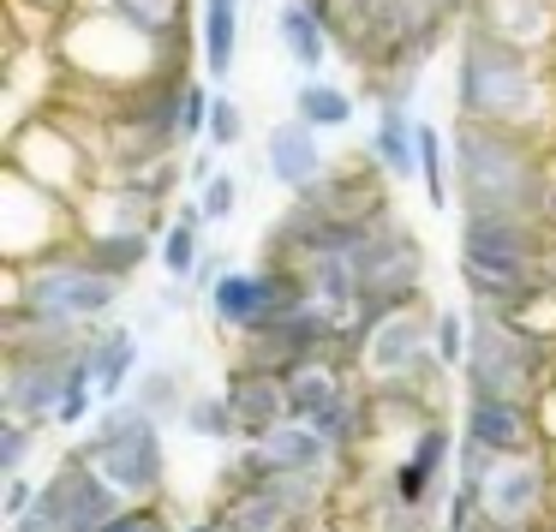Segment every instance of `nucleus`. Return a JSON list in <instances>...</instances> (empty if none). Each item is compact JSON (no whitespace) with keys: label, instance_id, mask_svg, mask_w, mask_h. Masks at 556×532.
<instances>
[{"label":"nucleus","instance_id":"5701e85b","mask_svg":"<svg viewBox=\"0 0 556 532\" xmlns=\"http://www.w3.org/2000/svg\"><path fill=\"white\" fill-rule=\"evenodd\" d=\"M85 257L114 281H132L150 257H162V233H109V240H78Z\"/></svg>","mask_w":556,"mask_h":532},{"label":"nucleus","instance_id":"a211bd4d","mask_svg":"<svg viewBox=\"0 0 556 532\" xmlns=\"http://www.w3.org/2000/svg\"><path fill=\"white\" fill-rule=\"evenodd\" d=\"M240 0H198V54H204L210 78L233 73V54H240Z\"/></svg>","mask_w":556,"mask_h":532},{"label":"nucleus","instance_id":"cd10ccee","mask_svg":"<svg viewBox=\"0 0 556 532\" xmlns=\"http://www.w3.org/2000/svg\"><path fill=\"white\" fill-rule=\"evenodd\" d=\"M210 109H216V90L192 78V90H186V109H180V150L198 144V138H210Z\"/></svg>","mask_w":556,"mask_h":532},{"label":"nucleus","instance_id":"473e14b6","mask_svg":"<svg viewBox=\"0 0 556 532\" xmlns=\"http://www.w3.org/2000/svg\"><path fill=\"white\" fill-rule=\"evenodd\" d=\"M13 7H18V13H37L42 25H54V30H61L66 13H78V0H13Z\"/></svg>","mask_w":556,"mask_h":532},{"label":"nucleus","instance_id":"c85d7f7f","mask_svg":"<svg viewBox=\"0 0 556 532\" xmlns=\"http://www.w3.org/2000/svg\"><path fill=\"white\" fill-rule=\"evenodd\" d=\"M198 198V210H204V221H228L233 210H240V174H216V180L204 186V192H192Z\"/></svg>","mask_w":556,"mask_h":532},{"label":"nucleus","instance_id":"6ab92c4d","mask_svg":"<svg viewBox=\"0 0 556 532\" xmlns=\"http://www.w3.org/2000/svg\"><path fill=\"white\" fill-rule=\"evenodd\" d=\"M353 377H359V371H348L341 359H305L300 371L288 377V407H293V419H300V425H312L317 413H324L329 401H336L341 389L353 383Z\"/></svg>","mask_w":556,"mask_h":532},{"label":"nucleus","instance_id":"7c9ffc66","mask_svg":"<svg viewBox=\"0 0 556 532\" xmlns=\"http://www.w3.org/2000/svg\"><path fill=\"white\" fill-rule=\"evenodd\" d=\"M42 496V479H30V472H18V479H7V491H0V520L13 527V520H25L30 508H37Z\"/></svg>","mask_w":556,"mask_h":532},{"label":"nucleus","instance_id":"7ed1b4c3","mask_svg":"<svg viewBox=\"0 0 556 532\" xmlns=\"http://www.w3.org/2000/svg\"><path fill=\"white\" fill-rule=\"evenodd\" d=\"M551 66L544 54L515 49V42L491 37V30L467 25L455 42V114L484 126H508V132L539 138L544 114H551Z\"/></svg>","mask_w":556,"mask_h":532},{"label":"nucleus","instance_id":"e433bc0d","mask_svg":"<svg viewBox=\"0 0 556 532\" xmlns=\"http://www.w3.org/2000/svg\"><path fill=\"white\" fill-rule=\"evenodd\" d=\"M78 7H102V0H78Z\"/></svg>","mask_w":556,"mask_h":532},{"label":"nucleus","instance_id":"20e7f679","mask_svg":"<svg viewBox=\"0 0 556 532\" xmlns=\"http://www.w3.org/2000/svg\"><path fill=\"white\" fill-rule=\"evenodd\" d=\"M73 448L126 503H168V425L138 413L132 401H102Z\"/></svg>","mask_w":556,"mask_h":532},{"label":"nucleus","instance_id":"58836bf2","mask_svg":"<svg viewBox=\"0 0 556 532\" xmlns=\"http://www.w3.org/2000/svg\"><path fill=\"white\" fill-rule=\"evenodd\" d=\"M317 532H324V527H317Z\"/></svg>","mask_w":556,"mask_h":532},{"label":"nucleus","instance_id":"dca6fc26","mask_svg":"<svg viewBox=\"0 0 556 532\" xmlns=\"http://www.w3.org/2000/svg\"><path fill=\"white\" fill-rule=\"evenodd\" d=\"M276 37H281L288 61L300 66L305 78H324V61H329V49H336V37L312 18L305 0H281V7H276Z\"/></svg>","mask_w":556,"mask_h":532},{"label":"nucleus","instance_id":"0eeeda50","mask_svg":"<svg viewBox=\"0 0 556 532\" xmlns=\"http://www.w3.org/2000/svg\"><path fill=\"white\" fill-rule=\"evenodd\" d=\"M7 168L25 174V180L42 186V192L66 198V204H78V198L97 186V162H90V150L66 132L54 109L25 114V121L7 132Z\"/></svg>","mask_w":556,"mask_h":532},{"label":"nucleus","instance_id":"4c0bfd02","mask_svg":"<svg viewBox=\"0 0 556 532\" xmlns=\"http://www.w3.org/2000/svg\"><path fill=\"white\" fill-rule=\"evenodd\" d=\"M425 532H437V527H425Z\"/></svg>","mask_w":556,"mask_h":532},{"label":"nucleus","instance_id":"2eb2a0df","mask_svg":"<svg viewBox=\"0 0 556 532\" xmlns=\"http://www.w3.org/2000/svg\"><path fill=\"white\" fill-rule=\"evenodd\" d=\"M85 353H90V377H97V401H126L144 371V353H138V329L126 324H97L85 335Z\"/></svg>","mask_w":556,"mask_h":532},{"label":"nucleus","instance_id":"4468645a","mask_svg":"<svg viewBox=\"0 0 556 532\" xmlns=\"http://www.w3.org/2000/svg\"><path fill=\"white\" fill-rule=\"evenodd\" d=\"M222 395H228L233 419H240V443H257V436L281 431V425L293 419V407H288V377L228 365V383H222Z\"/></svg>","mask_w":556,"mask_h":532},{"label":"nucleus","instance_id":"f257e3e1","mask_svg":"<svg viewBox=\"0 0 556 532\" xmlns=\"http://www.w3.org/2000/svg\"><path fill=\"white\" fill-rule=\"evenodd\" d=\"M448 156H455L460 216H532V221H544L551 156L539 150L532 132H508V126H484V121H455Z\"/></svg>","mask_w":556,"mask_h":532},{"label":"nucleus","instance_id":"412c9836","mask_svg":"<svg viewBox=\"0 0 556 532\" xmlns=\"http://www.w3.org/2000/svg\"><path fill=\"white\" fill-rule=\"evenodd\" d=\"M102 13H114L121 25H132L150 42H168L180 30H192V0H102Z\"/></svg>","mask_w":556,"mask_h":532},{"label":"nucleus","instance_id":"6e6552de","mask_svg":"<svg viewBox=\"0 0 556 532\" xmlns=\"http://www.w3.org/2000/svg\"><path fill=\"white\" fill-rule=\"evenodd\" d=\"M73 240H78V210L7 168V198H0V252H7V264H42V257L66 252Z\"/></svg>","mask_w":556,"mask_h":532},{"label":"nucleus","instance_id":"b1692460","mask_svg":"<svg viewBox=\"0 0 556 532\" xmlns=\"http://www.w3.org/2000/svg\"><path fill=\"white\" fill-rule=\"evenodd\" d=\"M180 425L198 436V443H216V448L240 443V419H233V407H228V395H222V389H192Z\"/></svg>","mask_w":556,"mask_h":532},{"label":"nucleus","instance_id":"9d476101","mask_svg":"<svg viewBox=\"0 0 556 532\" xmlns=\"http://www.w3.org/2000/svg\"><path fill=\"white\" fill-rule=\"evenodd\" d=\"M78 371H85V341L66 353H7V365H0V419H25L49 431L61 419V401L78 383Z\"/></svg>","mask_w":556,"mask_h":532},{"label":"nucleus","instance_id":"9b49d317","mask_svg":"<svg viewBox=\"0 0 556 532\" xmlns=\"http://www.w3.org/2000/svg\"><path fill=\"white\" fill-rule=\"evenodd\" d=\"M460 436L479 443L484 455H532L544 448L539 436V407L532 401H508V395H479V401H460Z\"/></svg>","mask_w":556,"mask_h":532},{"label":"nucleus","instance_id":"1a4fd4ad","mask_svg":"<svg viewBox=\"0 0 556 532\" xmlns=\"http://www.w3.org/2000/svg\"><path fill=\"white\" fill-rule=\"evenodd\" d=\"M479 503L491 527H515V532H539L551 527L556 508V455L532 448V455H503L479 484Z\"/></svg>","mask_w":556,"mask_h":532},{"label":"nucleus","instance_id":"f03ea898","mask_svg":"<svg viewBox=\"0 0 556 532\" xmlns=\"http://www.w3.org/2000/svg\"><path fill=\"white\" fill-rule=\"evenodd\" d=\"M460 288L467 305L520 312L556 288V233L532 216H460Z\"/></svg>","mask_w":556,"mask_h":532},{"label":"nucleus","instance_id":"a878e982","mask_svg":"<svg viewBox=\"0 0 556 532\" xmlns=\"http://www.w3.org/2000/svg\"><path fill=\"white\" fill-rule=\"evenodd\" d=\"M437 359L448 365V371H460L467 365V347H472V317L455 312V305H437Z\"/></svg>","mask_w":556,"mask_h":532},{"label":"nucleus","instance_id":"423d86ee","mask_svg":"<svg viewBox=\"0 0 556 532\" xmlns=\"http://www.w3.org/2000/svg\"><path fill=\"white\" fill-rule=\"evenodd\" d=\"M472 317V347L460 365V401L479 395H508V401H539V389L556 377V347L520 329L508 312L467 305Z\"/></svg>","mask_w":556,"mask_h":532},{"label":"nucleus","instance_id":"f3484780","mask_svg":"<svg viewBox=\"0 0 556 532\" xmlns=\"http://www.w3.org/2000/svg\"><path fill=\"white\" fill-rule=\"evenodd\" d=\"M204 210H198V198H180L168 216V233H162V269H168V281H180V288H192L198 264H204Z\"/></svg>","mask_w":556,"mask_h":532},{"label":"nucleus","instance_id":"393cba45","mask_svg":"<svg viewBox=\"0 0 556 532\" xmlns=\"http://www.w3.org/2000/svg\"><path fill=\"white\" fill-rule=\"evenodd\" d=\"M37 448H42V425L0 419V479H18V472H30Z\"/></svg>","mask_w":556,"mask_h":532},{"label":"nucleus","instance_id":"c756f323","mask_svg":"<svg viewBox=\"0 0 556 532\" xmlns=\"http://www.w3.org/2000/svg\"><path fill=\"white\" fill-rule=\"evenodd\" d=\"M240 138H245V114H240V102L216 90V109H210V144H216V150H233Z\"/></svg>","mask_w":556,"mask_h":532},{"label":"nucleus","instance_id":"2f4dec72","mask_svg":"<svg viewBox=\"0 0 556 532\" xmlns=\"http://www.w3.org/2000/svg\"><path fill=\"white\" fill-rule=\"evenodd\" d=\"M532 407H539V436H544V448L556 455V377L539 389V401H532Z\"/></svg>","mask_w":556,"mask_h":532},{"label":"nucleus","instance_id":"4be33fe9","mask_svg":"<svg viewBox=\"0 0 556 532\" xmlns=\"http://www.w3.org/2000/svg\"><path fill=\"white\" fill-rule=\"evenodd\" d=\"M293 114H300L305 126H317V132H341V126L359 114V97H353L348 85H336V78H305V85L293 90Z\"/></svg>","mask_w":556,"mask_h":532},{"label":"nucleus","instance_id":"f704fd0d","mask_svg":"<svg viewBox=\"0 0 556 532\" xmlns=\"http://www.w3.org/2000/svg\"><path fill=\"white\" fill-rule=\"evenodd\" d=\"M216 174H222V168H216V156H210V150H198V156L186 162V180H192V192H204V186L216 180Z\"/></svg>","mask_w":556,"mask_h":532},{"label":"nucleus","instance_id":"c9c22d12","mask_svg":"<svg viewBox=\"0 0 556 532\" xmlns=\"http://www.w3.org/2000/svg\"><path fill=\"white\" fill-rule=\"evenodd\" d=\"M180 532H228V527H222V515H216V508H204V515H192Z\"/></svg>","mask_w":556,"mask_h":532},{"label":"nucleus","instance_id":"f8f14e48","mask_svg":"<svg viewBox=\"0 0 556 532\" xmlns=\"http://www.w3.org/2000/svg\"><path fill=\"white\" fill-rule=\"evenodd\" d=\"M264 174L281 186V192H312L317 180L329 174V150H324V132L317 126H305L300 114H288V121H276L264 132Z\"/></svg>","mask_w":556,"mask_h":532},{"label":"nucleus","instance_id":"bb28decb","mask_svg":"<svg viewBox=\"0 0 556 532\" xmlns=\"http://www.w3.org/2000/svg\"><path fill=\"white\" fill-rule=\"evenodd\" d=\"M180 527H186V520H174L168 503H126L102 532H180Z\"/></svg>","mask_w":556,"mask_h":532},{"label":"nucleus","instance_id":"aec40b11","mask_svg":"<svg viewBox=\"0 0 556 532\" xmlns=\"http://www.w3.org/2000/svg\"><path fill=\"white\" fill-rule=\"evenodd\" d=\"M126 401H132L138 413H150L156 425H180V419H186V401H192V389H186V371H180V365H144Z\"/></svg>","mask_w":556,"mask_h":532},{"label":"nucleus","instance_id":"ddd939ff","mask_svg":"<svg viewBox=\"0 0 556 532\" xmlns=\"http://www.w3.org/2000/svg\"><path fill=\"white\" fill-rule=\"evenodd\" d=\"M73 210H78V240H109V233H168L162 204H150V198L132 192V186L97 180Z\"/></svg>","mask_w":556,"mask_h":532},{"label":"nucleus","instance_id":"72a5a7b5","mask_svg":"<svg viewBox=\"0 0 556 532\" xmlns=\"http://www.w3.org/2000/svg\"><path fill=\"white\" fill-rule=\"evenodd\" d=\"M228 269L233 264H222L216 252H204V264H198V276H192V293H198V300H210V293H216V281L228 276Z\"/></svg>","mask_w":556,"mask_h":532},{"label":"nucleus","instance_id":"39448f33","mask_svg":"<svg viewBox=\"0 0 556 532\" xmlns=\"http://www.w3.org/2000/svg\"><path fill=\"white\" fill-rule=\"evenodd\" d=\"M126 281L102 276L97 264L85 257V245H66V252L42 257V264H7V293H0V312H42V317H66L78 329H97L121 312Z\"/></svg>","mask_w":556,"mask_h":532}]
</instances>
